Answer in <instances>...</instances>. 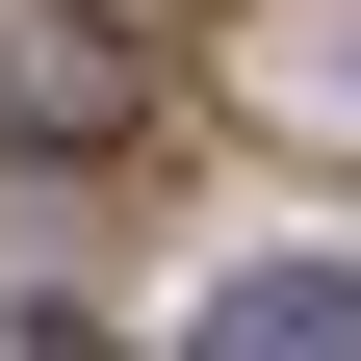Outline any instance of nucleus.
<instances>
[{"label": "nucleus", "instance_id": "3", "mask_svg": "<svg viewBox=\"0 0 361 361\" xmlns=\"http://www.w3.org/2000/svg\"><path fill=\"white\" fill-rule=\"evenodd\" d=\"M180 361H361V284H336V258H233Z\"/></svg>", "mask_w": 361, "mask_h": 361}, {"label": "nucleus", "instance_id": "4", "mask_svg": "<svg viewBox=\"0 0 361 361\" xmlns=\"http://www.w3.org/2000/svg\"><path fill=\"white\" fill-rule=\"evenodd\" d=\"M26 361H104V336H26Z\"/></svg>", "mask_w": 361, "mask_h": 361}, {"label": "nucleus", "instance_id": "2", "mask_svg": "<svg viewBox=\"0 0 361 361\" xmlns=\"http://www.w3.org/2000/svg\"><path fill=\"white\" fill-rule=\"evenodd\" d=\"M0 104L26 129H129V26L104 0H0Z\"/></svg>", "mask_w": 361, "mask_h": 361}, {"label": "nucleus", "instance_id": "1", "mask_svg": "<svg viewBox=\"0 0 361 361\" xmlns=\"http://www.w3.org/2000/svg\"><path fill=\"white\" fill-rule=\"evenodd\" d=\"M233 104L310 129V155H361V0H258V26H233Z\"/></svg>", "mask_w": 361, "mask_h": 361}]
</instances>
